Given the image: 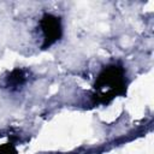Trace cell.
Instances as JSON below:
<instances>
[{"label": "cell", "instance_id": "obj_1", "mask_svg": "<svg viewBox=\"0 0 154 154\" xmlns=\"http://www.w3.org/2000/svg\"><path fill=\"white\" fill-rule=\"evenodd\" d=\"M95 100L97 102L108 103L118 95L126 93L125 70L119 65H108L99 73L95 84Z\"/></svg>", "mask_w": 154, "mask_h": 154}, {"label": "cell", "instance_id": "obj_2", "mask_svg": "<svg viewBox=\"0 0 154 154\" xmlns=\"http://www.w3.org/2000/svg\"><path fill=\"white\" fill-rule=\"evenodd\" d=\"M40 28L43 34V43L41 46L42 49L51 47L61 37L63 34L61 20L59 17L52 13H45L42 16V18L40 19Z\"/></svg>", "mask_w": 154, "mask_h": 154}, {"label": "cell", "instance_id": "obj_3", "mask_svg": "<svg viewBox=\"0 0 154 154\" xmlns=\"http://www.w3.org/2000/svg\"><path fill=\"white\" fill-rule=\"evenodd\" d=\"M24 81H25V76H24L23 70L16 69L7 77V85L11 88H16V87L22 85L24 83Z\"/></svg>", "mask_w": 154, "mask_h": 154}, {"label": "cell", "instance_id": "obj_4", "mask_svg": "<svg viewBox=\"0 0 154 154\" xmlns=\"http://www.w3.org/2000/svg\"><path fill=\"white\" fill-rule=\"evenodd\" d=\"M0 154H17V152L11 143H6L0 147Z\"/></svg>", "mask_w": 154, "mask_h": 154}]
</instances>
